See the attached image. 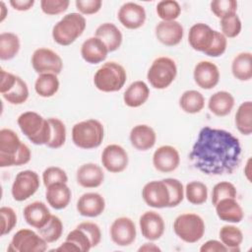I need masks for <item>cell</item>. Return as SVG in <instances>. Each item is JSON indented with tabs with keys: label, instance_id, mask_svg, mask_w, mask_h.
I'll list each match as a JSON object with an SVG mask.
<instances>
[{
	"label": "cell",
	"instance_id": "cell-1",
	"mask_svg": "<svg viewBox=\"0 0 252 252\" xmlns=\"http://www.w3.org/2000/svg\"><path fill=\"white\" fill-rule=\"evenodd\" d=\"M189 158L204 174H231L240 164L241 145L232 133L205 126L198 134Z\"/></svg>",
	"mask_w": 252,
	"mask_h": 252
},
{
	"label": "cell",
	"instance_id": "cell-2",
	"mask_svg": "<svg viewBox=\"0 0 252 252\" xmlns=\"http://www.w3.org/2000/svg\"><path fill=\"white\" fill-rule=\"evenodd\" d=\"M32 153L12 129L0 130V166H20L30 162Z\"/></svg>",
	"mask_w": 252,
	"mask_h": 252
},
{
	"label": "cell",
	"instance_id": "cell-3",
	"mask_svg": "<svg viewBox=\"0 0 252 252\" xmlns=\"http://www.w3.org/2000/svg\"><path fill=\"white\" fill-rule=\"evenodd\" d=\"M86 19L80 13H69L58 21L52 28L53 40L62 46L72 44L85 32Z\"/></svg>",
	"mask_w": 252,
	"mask_h": 252
},
{
	"label": "cell",
	"instance_id": "cell-4",
	"mask_svg": "<svg viewBox=\"0 0 252 252\" xmlns=\"http://www.w3.org/2000/svg\"><path fill=\"white\" fill-rule=\"evenodd\" d=\"M22 133L34 145H45L50 140V125L48 119L34 111H26L17 119Z\"/></svg>",
	"mask_w": 252,
	"mask_h": 252
},
{
	"label": "cell",
	"instance_id": "cell-5",
	"mask_svg": "<svg viewBox=\"0 0 252 252\" xmlns=\"http://www.w3.org/2000/svg\"><path fill=\"white\" fill-rule=\"evenodd\" d=\"M104 138V128L96 119H87L72 128V141L80 149L92 150L99 147Z\"/></svg>",
	"mask_w": 252,
	"mask_h": 252
},
{
	"label": "cell",
	"instance_id": "cell-6",
	"mask_svg": "<svg viewBox=\"0 0 252 252\" xmlns=\"http://www.w3.org/2000/svg\"><path fill=\"white\" fill-rule=\"evenodd\" d=\"M127 80V74L122 65L109 61L100 66L94 76V87L103 93L120 91Z\"/></svg>",
	"mask_w": 252,
	"mask_h": 252
},
{
	"label": "cell",
	"instance_id": "cell-7",
	"mask_svg": "<svg viewBox=\"0 0 252 252\" xmlns=\"http://www.w3.org/2000/svg\"><path fill=\"white\" fill-rule=\"evenodd\" d=\"M205 229L204 220L194 213L181 214L173 221L175 234L186 243H196L201 240Z\"/></svg>",
	"mask_w": 252,
	"mask_h": 252
},
{
	"label": "cell",
	"instance_id": "cell-8",
	"mask_svg": "<svg viewBox=\"0 0 252 252\" xmlns=\"http://www.w3.org/2000/svg\"><path fill=\"white\" fill-rule=\"evenodd\" d=\"M177 75V66L173 59L161 56L156 58L147 73V79L150 85L158 90H163L169 87Z\"/></svg>",
	"mask_w": 252,
	"mask_h": 252
},
{
	"label": "cell",
	"instance_id": "cell-9",
	"mask_svg": "<svg viewBox=\"0 0 252 252\" xmlns=\"http://www.w3.org/2000/svg\"><path fill=\"white\" fill-rule=\"evenodd\" d=\"M48 243L35 231L29 228L18 230L7 248L13 252H44Z\"/></svg>",
	"mask_w": 252,
	"mask_h": 252
},
{
	"label": "cell",
	"instance_id": "cell-10",
	"mask_svg": "<svg viewBox=\"0 0 252 252\" xmlns=\"http://www.w3.org/2000/svg\"><path fill=\"white\" fill-rule=\"evenodd\" d=\"M40 185L39 176L33 170L20 171L12 184L11 193L15 201L23 202L34 195Z\"/></svg>",
	"mask_w": 252,
	"mask_h": 252
},
{
	"label": "cell",
	"instance_id": "cell-11",
	"mask_svg": "<svg viewBox=\"0 0 252 252\" xmlns=\"http://www.w3.org/2000/svg\"><path fill=\"white\" fill-rule=\"evenodd\" d=\"M32 66L37 74L52 73L58 75L63 69L62 58L53 50L40 47L32 55Z\"/></svg>",
	"mask_w": 252,
	"mask_h": 252
},
{
	"label": "cell",
	"instance_id": "cell-12",
	"mask_svg": "<svg viewBox=\"0 0 252 252\" xmlns=\"http://www.w3.org/2000/svg\"><path fill=\"white\" fill-rule=\"evenodd\" d=\"M142 198L149 207L155 209L168 208V187L163 181V179L150 181L146 183L142 189Z\"/></svg>",
	"mask_w": 252,
	"mask_h": 252
},
{
	"label": "cell",
	"instance_id": "cell-13",
	"mask_svg": "<svg viewBox=\"0 0 252 252\" xmlns=\"http://www.w3.org/2000/svg\"><path fill=\"white\" fill-rule=\"evenodd\" d=\"M110 238L118 246H129L136 240L137 230L134 221L128 217H120L113 220L109 229Z\"/></svg>",
	"mask_w": 252,
	"mask_h": 252
},
{
	"label": "cell",
	"instance_id": "cell-14",
	"mask_svg": "<svg viewBox=\"0 0 252 252\" xmlns=\"http://www.w3.org/2000/svg\"><path fill=\"white\" fill-rule=\"evenodd\" d=\"M129 162L128 154L123 147L117 144L106 146L101 153L102 166L111 173L124 171Z\"/></svg>",
	"mask_w": 252,
	"mask_h": 252
},
{
	"label": "cell",
	"instance_id": "cell-15",
	"mask_svg": "<svg viewBox=\"0 0 252 252\" xmlns=\"http://www.w3.org/2000/svg\"><path fill=\"white\" fill-rule=\"evenodd\" d=\"M117 18L124 28L137 30L145 24L147 15L142 5L134 2H126L119 8Z\"/></svg>",
	"mask_w": 252,
	"mask_h": 252
},
{
	"label": "cell",
	"instance_id": "cell-16",
	"mask_svg": "<svg viewBox=\"0 0 252 252\" xmlns=\"http://www.w3.org/2000/svg\"><path fill=\"white\" fill-rule=\"evenodd\" d=\"M180 163V156L176 148L163 145L158 147L153 155V165L161 173L174 171Z\"/></svg>",
	"mask_w": 252,
	"mask_h": 252
},
{
	"label": "cell",
	"instance_id": "cell-17",
	"mask_svg": "<svg viewBox=\"0 0 252 252\" xmlns=\"http://www.w3.org/2000/svg\"><path fill=\"white\" fill-rule=\"evenodd\" d=\"M193 78L198 87L203 90L214 89L220 81V70L211 61H200L195 65Z\"/></svg>",
	"mask_w": 252,
	"mask_h": 252
},
{
	"label": "cell",
	"instance_id": "cell-18",
	"mask_svg": "<svg viewBox=\"0 0 252 252\" xmlns=\"http://www.w3.org/2000/svg\"><path fill=\"white\" fill-rule=\"evenodd\" d=\"M215 34L216 31L210 26L204 23H197L189 30L188 42L194 50L203 52L205 54V52L211 47Z\"/></svg>",
	"mask_w": 252,
	"mask_h": 252
},
{
	"label": "cell",
	"instance_id": "cell-19",
	"mask_svg": "<svg viewBox=\"0 0 252 252\" xmlns=\"http://www.w3.org/2000/svg\"><path fill=\"white\" fill-rule=\"evenodd\" d=\"M139 225L142 235L150 241L159 239L163 235L165 229L162 217L155 211L145 212L140 217Z\"/></svg>",
	"mask_w": 252,
	"mask_h": 252
},
{
	"label": "cell",
	"instance_id": "cell-20",
	"mask_svg": "<svg viewBox=\"0 0 252 252\" xmlns=\"http://www.w3.org/2000/svg\"><path fill=\"white\" fill-rule=\"evenodd\" d=\"M157 39L165 46H175L180 43L184 35L183 26L177 21H161L155 28Z\"/></svg>",
	"mask_w": 252,
	"mask_h": 252
},
{
	"label": "cell",
	"instance_id": "cell-21",
	"mask_svg": "<svg viewBox=\"0 0 252 252\" xmlns=\"http://www.w3.org/2000/svg\"><path fill=\"white\" fill-rule=\"evenodd\" d=\"M76 208L81 216L95 218L103 213L105 209V200L96 192H88L78 199Z\"/></svg>",
	"mask_w": 252,
	"mask_h": 252
},
{
	"label": "cell",
	"instance_id": "cell-22",
	"mask_svg": "<svg viewBox=\"0 0 252 252\" xmlns=\"http://www.w3.org/2000/svg\"><path fill=\"white\" fill-rule=\"evenodd\" d=\"M76 179L78 184L84 188H96L104 181V172L98 164L88 162L78 168Z\"/></svg>",
	"mask_w": 252,
	"mask_h": 252
},
{
	"label": "cell",
	"instance_id": "cell-23",
	"mask_svg": "<svg viewBox=\"0 0 252 252\" xmlns=\"http://www.w3.org/2000/svg\"><path fill=\"white\" fill-rule=\"evenodd\" d=\"M104 42L95 36L87 38L81 45V56L90 64H98L104 61L108 54Z\"/></svg>",
	"mask_w": 252,
	"mask_h": 252
},
{
	"label": "cell",
	"instance_id": "cell-24",
	"mask_svg": "<svg viewBox=\"0 0 252 252\" xmlns=\"http://www.w3.org/2000/svg\"><path fill=\"white\" fill-rule=\"evenodd\" d=\"M131 145L138 151H148L152 149L157 142V134L155 130L146 124L134 126L129 135Z\"/></svg>",
	"mask_w": 252,
	"mask_h": 252
},
{
	"label": "cell",
	"instance_id": "cell-25",
	"mask_svg": "<svg viewBox=\"0 0 252 252\" xmlns=\"http://www.w3.org/2000/svg\"><path fill=\"white\" fill-rule=\"evenodd\" d=\"M45 198L51 208L63 210L70 204L72 192L66 183L58 182L46 187Z\"/></svg>",
	"mask_w": 252,
	"mask_h": 252
},
{
	"label": "cell",
	"instance_id": "cell-26",
	"mask_svg": "<svg viewBox=\"0 0 252 252\" xmlns=\"http://www.w3.org/2000/svg\"><path fill=\"white\" fill-rule=\"evenodd\" d=\"M23 214L27 223L36 229L44 226L51 217L47 206L40 201H35L27 205Z\"/></svg>",
	"mask_w": 252,
	"mask_h": 252
},
{
	"label": "cell",
	"instance_id": "cell-27",
	"mask_svg": "<svg viewBox=\"0 0 252 252\" xmlns=\"http://www.w3.org/2000/svg\"><path fill=\"white\" fill-rule=\"evenodd\" d=\"M218 218L226 222L238 223L244 218V212L235 198H225L215 205Z\"/></svg>",
	"mask_w": 252,
	"mask_h": 252
},
{
	"label": "cell",
	"instance_id": "cell-28",
	"mask_svg": "<svg viewBox=\"0 0 252 252\" xmlns=\"http://www.w3.org/2000/svg\"><path fill=\"white\" fill-rule=\"evenodd\" d=\"M94 36L104 42L109 52L116 51L121 46L123 39L120 30L112 23L99 25L94 32Z\"/></svg>",
	"mask_w": 252,
	"mask_h": 252
},
{
	"label": "cell",
	"instance_id": "cell-29",
	"mask_svg": "<svg viewBox=\"0 0 252 252\" xmlns=\"http://www.w3.org/2000/svg\"><path fill=\"white\" fill-rule=\"evenodd\" d=\"M235 103L233 95L226 91H219L213 94L208 101L209 110L216 116L222 117L228 115Z\"/></svg>",
	"mask_w": 252,
	"mask_h": 252
},
{
	"label": "cell",
	"instance_id": "cell-30",
	"mask_svg": "<svg viewBox=\"0 0 252 252\" xmlns=\"http://www.w3.org/2000/svg\"><path fill=\"white\" fill-rule=\"evenodd\" d=\"M150 96V89L143 81H135L126 89L123 94L124 103L132 108L143 105Z\"/></svg>",
	"mask_w": 252,
	"mask_h": 252
},
{
	"label": "cell",
	"instance_id": "cell-31",
	"mask_svg": "<svg viewBox=\"0 0 252 252\" xmlns=\"http://www.w3.org/2000/svg\"><path fill=\"white\" fill-rule=\"evenodd\" d=\"M231 73L239 81L247 82L252 78V54L251 52H240L232 60Z\"/></svg>",
	"mask_w": 252,
	"mask_h": 252
},
{
	"label": "cell",
	"instance_id": "cell-32",
	"mask_svg": "<svg viewBox=\"0 0 252 252\" xmlns=\"http://www.w3.org/2000/svg\"><path fill=\"white\" fill-rule=\"evenodd\" d=\"M219 236L222 244L227 248V251H240V245L243 241V233L239 227L231 224L223 225L219 231Z\"/></svg>",
	"mask_w": 252,
	"mask_h": 252
},
{
	"label": "cell",
	"instance_id": "cell-33",
	"mask_svg": "<svg viewBox=\"0 0 252 252\" xmlns=\"http://www.w3.org/2000/svg\"><path fill=\"white\" fill-rule=\"evenodd\" d=\"M60 83L57 75L52 73L39 74L34 82L35 93L41 97H51L59 90Z\"/></svg>",
	"mask_w": 252,
	"mask_h": 252
},
{
	"label": "cell",
	"instance_id": "cell-34",
	"mask_svg": "<svg viewBox=\"0 0 252 252\" xmlns=\"http://www.w3.org/2000/svg\"><path fill=\"white\" fill-rule=\"evenodd\" d=\"M179 106L186 113H199L205 106V97L198 91H185L179 98Z\"/></svg>",
	"mask_w": 252,
	"mask_h": 252
},
{
	"label": "cell",
	"instance_id": "cell-35",
	"mask_svg": "<svg viewBox=\"0 0 252 252\" xmlns=\"http://www.w3.org/2000/svg\"><path fill=\"white\" fill-rule=\"evenodd\" d=\"M235 126L237 130L245 136L252 133V101L246 100L242 102L235 113Z\"/></svg>",
	"mask_w": 252,
	"mask_h": 252
},
{
	"label": "cell",
	"instance_id": "cell-36",
	"mask_svg": "<svg viewBox=\"0 0 252 252\" xmlns=\"http://www.w3.org/2000/svg\"><path fill=\"white\" fill-rule=\"evenodd\" d=\"M19 36L14 32H2L0 34V59L11 60L20 50Z\"/></svg>",
	"mask_w": 252,
	"mask_h": 252
},
{
	"label": "cell",
	"instance_id": "cell-37",
	"mask_svg": "<svg viewBox=\"0 0 252 252\" xmlns=\"http://www.w3.org/2000/svg\"><path fill=\"white\" fill-rule=\"evenodd\" d=\"M3 98L11 104L19 105L27 101L29 98V88L27 83L19 76H17L14 85L4 94H2Z\"/></svg>",
	"mask_w": 252,
	"mask_h": 252
},
{
	"label": "cell",
	"instance_id": "cell-38",
	"mask_svg": "<svg viewBox=\"0 0 252 252\" xmlns=\"http://www.w3.org/2000/svg\"><path fill=\"white\" fill-rule=\"evenodd\" d=\"M184 196L192 205H202L208 200V187L201 181H191L184 188Z\"/></svg>",
	"mask_w": 252,
	"mask_h": 252
},
{
	"label": "cell",
	"instance_id": "cell-39",
	"mask_svg": "<svg viewBox=\"0 0 252 252\" xmlns=\"http://www.w3.org/2000/svg\"><path fill=\"white\" fill-rule=\"evenodd\" d=\"M37 231L47 243H53L57 241L63 233V222L57 216L51 215L46 224L38 228Z\"/></svg>",
	"mask_w": 252,
	"mask_h": 252
},
{
	"label": "cell",
	"instance_id": "cell-40",
	"mask_svg": "<svg viewBox=\"0 0 252 252\" xmlns=\"http://www.w3.org/2000/svg\"><path fill=\"white\" fill-rule=\"evenodd\" d=\"M50 125V140L46 146L50 149H59L66 142V126L58 118H47Z\"/></svg>",
	"mask_w": 252,
	"mask_h": 252
},
{
	"label": "cell",
	"instance_id": "cell-41",
	"mask_svg": "<svg viewBox=\"0 0 252 252\" xmlns=\"http://www.w3.org/2000/svg\"><path fill=\"white\" fill-rule=\"evenodd\" d=\"M156 11L161 21H175L181 14V7L175 0H162L157 4Z\"/></svg>",
	"mask_w": 252,
	"mask_h": 252
},
{
	"label": "cell",
	"instance_id": "cell-42",
	"mask_svg": "<svg viewBox=\"0 0 252 252\" xmlns=\"http://www.w3.org/2000/svg\"><path fill=\"white\" fill-rule=\"evenodd\" d=\"M221 33L226 38H233L239 35L242 30V24L236 13L229 14L220 19Z\"/></svg>",
	"mask_w": 252,
	"mask_h": 252
},
{
	"label": "cell",
	"instance_id": "cell-43",
	"mask_svg": "<svg viewBox=\"0 0 252 252\" xmlns=\"http://www.w3.org/2000/svg\"><path fill=\"white\" fill-rule=\"evenodd\" d=\"M163 181L168 187L169 191V205L168 208L177 207L184 199V187L180 180L176 178H164Z\"/></svg>",
	"mask_w": 252,
	"mask_h": 252
},
{
	"label": "cell",
	"instance_id": "cell-44",
	"mask_svg": "<svg viewBox=\"0 0 252 252\" xmlns=\"http://www.w3.org/2000/svg\"><path fill=\"white\" fill-rule=\"evenodd\" d=\"M236 187L228 181H220L217 183L212 191V204L215 206L218 202L225 198H236Z\"/></svg>",
	"mask_w": 252,
	"mask_h": 252
},
{
	"label": "cell",
	"instance_id": "cell-45",
	"mask_svg": "<svg viewBox=\"0 0 252 252\" xmlns=\"http://www.w3.org/2000/svg\"><path fill=\"white\" fill-rule=\"evenodd\" d=\"M212 13L219 19L226 15L236 13L237 2L235 0H214L210 4Z\"/></svg>",
	"mask_w": 252,
	"mask_h": 252
},
{
	"label": "cell",
	"instance_id": "cell-46",
	"mask_svg": "<svg viewBox=\"0 0 252 252\" xmlns=\"http://www.w3.org/2000/svg\"><path fill=\"white\" fill-rule=\"evenodd\" d=\"M42 181L45 187H48L51 184L64 182L67 183L68 176L65 170L58 166H49L44 169L42 172Z\"/></svg>",
	"mask_w": 252,
	"mask_h": 252
},
{
	"label": "cell",
	"instance_id": "cell-47",
	"mask_svg": "<svg viewBox=\"0 0 252 252\" xmlns=\"http://www.w3.org/2000/svg\"><path fill=\"white\" fill-rule=\"evenodd\" d=\"M1 236L10 233L17 224L16 212L10 207H1Z\"/></svg>",
	"mask_w": 252,
	"mask_h": 252
},
{
	"label": "cell",
	"instance_id": "cell-48",
	"mask_svg": "<svg viewBox=\"0 0 252 252\" xmlns=\"http://www.w3.org/2000/svg\"><path fill=\"white\" fill-rule=\"evenodd\" d=\"M70 5L68 0H41V11L49 16H55L64 13Z\"/></svg>",
	"mask_w": 252,
	"mask_h": 252
},
{
	"label": "cell",
	"instance_id": "cell-49",
	"mask_svg": "<svg viewBox=\"0 0 252 252\" xmlns=\"http://www.w3.org/2000/svg\"><path fill=\"white\" fill-rule=\"evenodd\" d=\"M65 240H69L73 243H75L82 252H88L91 250L92 247V243L90 238L88 237V235L85 233L84 230H82L81 228L77 227L73 230H71L67 236Z\"/></svg>",
	"mask_w": 252,
	"mask_h": 252
},
{
	"label": "cell",
	"instance_id": "cell-50",
	"mask_svg": "<svg viewBox=\"0 0 252 252\" xmlns=\"http://www.w3.org/2000/svg\"><path fill=\"white\" fill-rule=\"evenodd\" d=\"M226 46H227L226 37L220 32L216 31L214 41L211 47L208 49V51L205 52V55L210 57H220L225 52Z\"/></svg>",
	"mask_w": 252,
	"mask_h": 252
},
{
	"label": "cell",
	"instance_id": "cell-51",
	"mask_svg": "<svg viewBox=\"0 0 252 252\" xmlns=\"http://www.w3.org/2000/svg\"><path fill=\"white\" fill-rule=\"evenodd\" d=\"M77 227L81 228L85 231L88 237L91 240L92 247H95L100 243L101 240V231L99 226L93 221H83L77 225Z\"/></svg>",
	"mask_w": 252,
	"mask_h": 252
},
{
	"label": "cell",
	"instance_id": "cell-52",
	"mask_svg": "<svg viewBox=\"0 0 252 252\" xmlns=\"http://www.w3.org/2000/svg\"><path fill=\"white\" fill-rule=\"evenodd\" d=\"M75 5L81 15H94L96 14L101 6V0H76Z\"/></svg>",
	"mask_w": 252,
	"mask_h": 252
},
{
	"label": "cell",
	"instance_id": "cell-53",
	"mask_svg": "<svg viewBox=\"0 0 252 252\" xmlns=\"http://www.w3.org/2000/svg\"><path fill=\"white\" fill-rule=\"evenodd\" d=\"M17 76L5 71L3 68H1V83H0V93L1 94L6 93L16 82Z\"/></svg>",
	"mask_w": 252,
	"mask_h": 252
},
{
	"label": "cell",
	"instance_id": "cell-54",
	"mask_svg": "<svg viewBox=\"0 0 252 252\" xmlns=\"http://www.w3.org/2000/svg\"><path fill=\"white\" fill-rule=\"evenodd\" d=\"M201 252H226L227 248L222 244L220 240L211 239L206 241L201 247Z\"/></svg>",
	"mask_w": 252,
	"mask_h": 252
},
{
	"label": "cell",
	"instance_id": "cell-55",
	"mask_svg": "<svg viewBox=\"0 0 252 252\" xmlns=\"http://www.w3.org/2000/svg\"><path fill=\"white\" fill-rule=\"evenodd\" d=\"M10 5L17 11H29L34 5V0H11Z\"/></svg>",
	"mask_w": 252,
	"mask_h": 252
},
{
	"label": "cell",
	"instance_id": "cell-56",
	"mask_svg": "<svg viewBox=\"0 0 252 252\" xmlns=\"http://www.w3.org/2000/svg\"><path fill=\"white\" fill-rule=\"evenodd\" d=\"M53 251H60V252H80V248L73 242L69 240H65L60 246L53 249Z\"/></svg>",
	"mask_w": 252,
	"mask_h": 252
},
{
	"label": "cell",
	"instance_id": "cell-57",
	"mask_svg": "<svg viewBox=\"0 0 252 252\" xmlns=\"http://www.w3.org/2000/svg\"><path fill=\"white\" fill-rule=\"evenodd\" d=\"M138 251L139 252H142V251L158 252V251H160V248L158 245H156L155 243H153V242H147V243H144L142 246H140Z\"/></svg>",
	"mask_w": 252,
	"mask_h": 252
},
{
	"label": "cell",
	"instance_id": "cell-58",
	"mask_svg": "<svg viewBox=\"0 0 252 252\" xmlns=\"http://www.w3.org/2000/svg\"><path fill=\"white\" fill-rule=\"evenodd\" d=\"M7 13H8V10L6 8V5L3 1H1L0 2V22L1 23L5 20V18L7 16Z\"/></svg>",
	"mask_w": 252,
	"mask_h": 252
},
{
	"label": "cell",
	"instance_id": "cell-59",
	"mask_svg": "<svg viewBox=\"0 0 252 252\" xmlns=\"http://www.w3.org/2000/svg\"><path fill=\"white\" fill-rule=\"evenodd\" d=\"M250 168H251V158H248L245 168H244V174L249 182H251V169Z\"/></svg>",
	"mask_w": 252,
	"mask_h": 252
}]
</instances>
